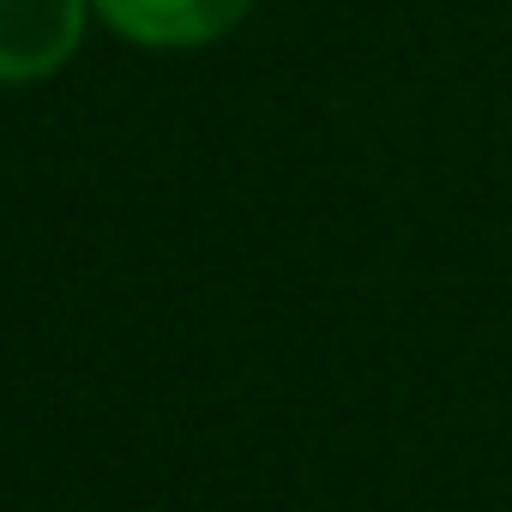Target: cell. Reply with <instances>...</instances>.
Wrapping results in <instances>:
<instances>
[{
    "mask_svg": "<svg viewBox=\"0 0 512 512\" xmlns=\"http://www.w3.org/2000/svg\"><path fill=\"white\" fill-rule=\"evenodd\" d=\"M91 0H0V85L61 73L85 43Z\"/></svg>",
    "mask_w": 512,
    "mask_h": 512,
    "instance_id": "obj_1",
    "label": "cell"
},
{
    "mask_svg": "<svg viewBox=\"0 0 512 512\" xmlns=\"http://www.w3.org/2000/svg\"><path fill=\"white\" fill-rule=\"evenodd\" d=\"M253 0H91V13L139 49H205L247 19Z\"/></svg>",
    "mask_w": 512,
    "mask_h": 512,
    "instance_id": "obj_2",
    "label": "cell"
}]
</instances>
